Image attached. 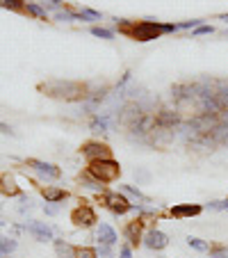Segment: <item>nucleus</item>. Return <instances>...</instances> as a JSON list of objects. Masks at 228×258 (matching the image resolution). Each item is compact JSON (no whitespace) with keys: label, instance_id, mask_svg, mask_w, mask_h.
I'll return each instance as SVG.
<instances>
[{"label":"nucleus","instance_id":"nucleus-3","mask_svg":"<svg viewBox=\"0 0 228 258\" xmlns=\"http://www.w3.org/2000/svg\"><path fill=\"white\" fill-rule=\"evenodd\" d=\"M87 174L94 176L98 183H112L121 174V165L112 158H103V160H92L87 167Z\"/></svg>","mask_w":228,"mask_h":258},{"label":"nucleus","instance_id":"nucleus-29","mask_svg":"<svg viewBox=\"0 0 228 258\" xmlns=\"http://www.w3.org/2000/svg\"><path fill=\"white\" fill-rule=\"evenodd\" d=\"M44 3H46V7H50V10H55V12L64 10V3H59V0H44Z\"/></svg>","mask_w":228,"mask_h":258},{"label":"nucleus","instance_id":"nucleus-25","mask_svg":"<svg viewBox=\"0 0 228 258\" xmlns=\"http://www.w3.org/2000/svg\"><path fill=\"white\" fill-rule=\"evenodd\" d=\"M187 244H189L192 249H196V251H208V249H210L208 244H205L201 238H192V235L187 238Z\"/></svg>","mask_w":228,"mask_h":258},{"label":"nucleus","instance_id":"nucleus-17","mask_svg":"<svg viewBox=\"0 0 228 258\" xmlns=\"http://www.w3.org/2000/svg\"><path fill=\"white\" fill-rule=\"evenodd\" d=\"M55 253H57V258H73L75 249L68 242H64V240H55Z\"/></svg>","mask_w":228,"mask_h":258},{"label":"nucleus","instance_id":"nucleus-28","mask_svg":"<svg viewBox=\"0 0 228 258\" xmlns=\"http://www.w3.org/2000/svg\"><path fill=\"white\" fill-rule=\"evenodd\" d=\"M210 258H228V247H221V244H217V247H210Z\"/></svg>","mask_w":228,"mask_h":258},{"label":"nucleus","instance_id":"nucleus-23","mask_svg":"<svg viewBox=\"0 0 228 258\" xmlns=\"http://www.w3.org/2000/svg\"><path fill=\"white\" fill-rule=\"evenodd\" d=\"M92 131L94 133H105L107 131V117H94L92 119Z\"/></svg>","mask_w":228,"mask_h":258},{"label":"nucleus","instance_id":"nucleus-32","mask_svg":"<svg viewBox=\"0 0 228 258\" xmlns=\"http://www.w3.org/2000/svg\"><path fill=\"white\" fill-rule=\"evenodd\" d=\"M0 133H3V135H14V131H12L7 123H3V121H0Z\"/></svg>","mask_w":228,"mask_h":258},{"label":"nucleus","instance_id":"nucleus-22","mask_svg":"<svg viewBox=\"0 0 228 258\" xmlns=\"http://www.w3.org/2000/svg\"><path fill=\"white\" fill-rule=\"evenodd\" d=\"M119 190L123 192V195H128V197H135V199H141V201H148V197L146 195H141L139 190H137V187H132V185H121L119 187Z\"/></svg>","mask_w":228,"mask_h":258},{"label":"nucleus","instance_id":"nucleus-7","mask_svg":"<svg viewBox=\"0 0 228 258\" xmlns=\"http://www.w3.org/2000/svg\"><path fill=\"white\" fill-rule=\"evenodd\" d=\"M144 219H132V222H128L126 229H123V235H126V240L130 242V247H137V244L144 240Z\"/></svg>","mask_w":228,"mask_h":258},{"label":"nucleus","instance_id":"nucleus-14","mask_svg":"<svg viewBox=\"0 0 228 258\" xmlns=\"http://www.w3.org/2000/svg\"><path fill=\"white\" fill-rule=\"evenodd\" d=\"M96 238H98V242L101 244H107V247H112V244H117V231L112 229L110 224H101L98 226V231H96Z\"/></svg>","mask_w":228,"mask_h":258},{"label":"nucleus","instance_id":"nucleus-5","mask_svg":"<svg viewBox=\"0 0 228 258\" xmlns=\"http://www.w3.org/2000/svg\"><path fill=\"white\" fill-rule=\"evenodd\" d=\"M83 156L89 158V162L92 160H103V158H112V149L107 144H103V142H87V144H83Z\"/></svg>","mask_w":228,"mask_h":258},{"label":"nucleus","instance_id":"nucleus-35","mask_svg":"<svg viewBox=\"0 0 228 258\" xmlns=\"http://www.w3.org/2000/svg\"><path fill=\"white\" fill-rule=\"evenodd\" d=\"M221 121H223V123H226V126H228V110H226V112L221 114Z\"/></svg>","mask_w":228,"mask_h":258},{"label":"nucleus","instance_id":"nucleus-16","mask_svg":"<svg viewBox=\"0 0 228 258\" xmlns=\"http://www.w3.org/2000/svg\"><path fill=\"white\" fill-rule=\"evenodd\" d=\"M178 121H180V117L176 112H169V110H162V112L156 117V123L162 128H174Z\"/></svg>","mask_w":228,"mask_h":258},{"label":"nucleus","instance_id":"nucleus-13","mask_svg":"<svg viewBox=\"0 0 228 258\" xmlns=\"http://www.w3.org/2000/svg\"><path fill=\"white\" fill-rule=\"evenodd\" d=\"M0 192L7 197H19L21 195V187L16 185V180L12 174H3L0 176Z\"/></svg>","mask_w":228,"mask_h":258},{"label":"nucleus","instance_id":"nucleus-11","mask_svg":"<svg viewBox=\"0 0 228 258\" xmlns=\"http://www.w3.org/2000/svg\"><path fill=\"white\" fill-rule=\"evenodd\" d=\"M28 233L32 235L34 240H39V242H48V240H53V229L46 226L44 222H30Z\"/></svg>","mask_w":228,"mask_h":258},{"label":"nucleus","instance_id":"nucleus-37","mask_svg":"<svg viewBox=\"0 0 228 258\" xmlns=\"http://www.w3.org/2000/svg\"><path fill=\"white\" fill-rule=\"evenodd\" d=\"M0 226H5V219H0Z\"/></svg>","mask_w":228,"mask_h":258},{"label":"nucleus","instance_id":"nucleus-6","mask_svg":"<svg viewBox=\"0 0 228 258\" xmlns=\"http://www.w3.org/2000/svg\"><path fill=\"white\" fill-rule=\"evenodd\" d=\"M103 204H105L112 213H117V215H123V213H128V210H132L130 201H128L126 197L117 195V192H105V195H103Z\"/></svg>","mask_w":228,"mask_h":258},{"label":"nucleus","instance_id":"nucleus-4","mask_svg":"<svg viewBox=\"0 0 228 258\" xmlns=\"http://www.w3.org/2000/svg\"><path fill=\"white\" fill-rule=\"evenodd\" d=\"M71 222L75 226L89 229V226H94L98 222V217H96L94 208L87 204V201H80V206H78V208H73V213H71Z\"/></svg>","mask_w":228,"mask_h":258},{"label":"nucleus","instance_id":"nucleus-18","mask_svg":"<svg viewBox=\"0 0 228 258\" xmlns=\"http://www.w3.org/2000/svg\"><path fill=\"white\" fill-rule=\"evenodd\" d=\"M0 7H3V10H10V12L21 14V12L28 10V3H23V0H0Z\"/></svg>","mask_w":228,"mask_h":258},{"label":"nucleus","instance_id":"nucleus-33","mask_svg":"<svg viewBox=\"0 0 228 258\" xmlns=\"http://www.w3.org/2000/svg\"><path fill=\"white\" fill-rule=\"evenodd\" d=\"M121 258H132V251H130V247H121V253H119Z\"/></svg>","mask_w":228,"mask_h":258},{"label":"nucleus","instance_id":"nucleus-2","mask_svg":"<svg viewBox=\"0 0 228 258\" xmlns=\"http://www.w3.org/2000/svg\"><path fill=\"white\" fill-rule=\"evenodd\" d=\"M41 92H46V96L59 98V101H80L87 98V87L80 83H71V80H50V83L41 85Z\"/></svg>","mask_w":228,"mask_h":258},{"label":"nucleus","instance_id":"nucleus-1","mask_svg":"<svg viewBox=\"0 0 228 258\" xmlns=\"http://www.w3.org/2000/svg\"><path fill=\"white\" fill-rule=\"evenodd\" d=\"M117 28H119V32L132 37L135 41H153V39H160L162 34H167V32L180 30L178 23H160V21H153V19L135 21V23H130L126 19H117Z\"/></svg>","mask_w":228,"mask_h":258},{"label":"nucleus","instance_id":"nucleus-8","mask_svg":"<svg viewBox=\"0 0 228 258\" xmlns=\"http://www.w3.org/2000/svg\"><path fill=\"white\" fill-rule=\"evenodd\" d=\"M28 167H30V169H34V171H37V174L46 176V178H53V180L62 176V171H59V167L50 165V162H44V160H34V158H30V160H28Z\"/></svg>","mask_w":228,"mask_h":258},{"label":"nucleus","instance_id":"nucleus-20","mask_svg":"<svg viewBox=\"0 0 228 258\" xmlns=\"http://www.w3.org/2000/svg\"><path fill=\"white\" fill-rule=\"evenodd\" d=\"M214 96H217L219 105H221V110H228V83H221L219 85V89L214 92Z\"/></svg>","mask_w":228,"mask_h":258},{"label":"nucleus","instance_id":"nucleus-34","mask_svg":"<svg viewBox=\"0 0 228 258\" xmlns=\"http://www.w3.org/2000/svg\"><path fill=\"white\" fill-rule=\"evenodd\" d=\"M46 213H48V215H55V213H57V208H55V206H46Z\"/></svg>","mask_w":228,"mask_h":258},{"label":"nucleus","instance_id":"nucleus-26","mask_svg":"<svg viewBox=\"0 0 228 258\" xmlns=\"http://www.w3.org/2000/svg\"><path fill=\"white\" fill-rule=\"evenodd\" d=\"M92 34L98 37V39H114V32L107 28H92Z\"/></svg>","mask_w":228,"mask_h":258},{"label":"nucleus","instance_id":"nucleus-19","mask_svg":"<svg viewBox=\"0 0 228 258\" xmlns=\"http://www.w3.org/2000/svg\"><path fill=\"white\" fill-rule=\"evenodd\" d=\"M16 251V240L14 238H0V256H10Z\"/></svg>","mask_w":228,"mask_h":258},{"label":"nucleus","instance_id":"nucleus-9","mask_svg":"<svg viewBox=\"0 0 228 258\" xmlns=\"http://www.w3.org/2000/svg\"><path fill=\"white\" fill-rule=\"evenodd\" d=\"M169 213H171V217H176V219L196 217V215L203 213V206H199V204H178V206H174Z\"/></svg>","mask_w":228,"mask_h":258},{"label":"nucleus","instance_id":"nucleus-12","mask_svg":"<svg viewBox=\"0 0 228 258\" xmlns=\"http://www.w3.org/2000/svg\"><path fill=\"white\" fill-rule=\"evenodd\" d=\"M199 101H201V107H203L205 114H217L221 112V105H219L217 96H214V92H201L199 94Z\"/></svg>","mask_w":228,"mask_h":258},{"label":"nucleus","instance_id":"nucleus-30","mask_svg":"<svg viewBox=\"0 0 228 258\" xmlns=\"http://www.w3.org/2000/svg\"><path fill=\"white\" fill-rule=\"evenodd\" d=\"M98 258H114V253H112V249L107 247V244H101V249H98Z\"/></svg>","mask_w":228,"mask_h":258},{"label":"nucleus","instance_id":"nucleus-31","mask_svg":"<svg viewBox=\"0 0 228 258\" xmlns=\"http://www.w3.org/2000/svg\"><path fill=\"white\" fill-rule=\"evenodd\" d=\"M212 25H199V28L194 30V34H212Z\"/></svg>","mask_w":228,"mask_h":258},{"label":"nucleus","instance_id":"nucleus-27","mask_svg":"<svg viewBox=\"0 0 228 258\" xmlns=\"http://www.w3.org/2000/svg\"><path fill=\"white\" fill-rule=\"evenodd\" d=\"M28 12L32 16H37V19H46V10L41 5H37V3H28Z\"/></svg>","mask_w":228,"mask_h":258},{"label":"nucleus","instance_id":"nucleus-36","mask_svg":"<svg viewBox=\"0 0 228 258\" xmlns=\"http://www.w3.org/2000/svg\"><path fill=\"white\" fill-rule=\"evenodd\" d=\"M219 19H221V21H226V23H228V14H221V16H219Z\"/></svg>","mask_w":228,"mask_h":258},{"label":"nucleus","instance_id":"nucleus-21","mask_svg":"<svg viewBox=\"0 0 228 258\" xmlns=\"http://www.w3.org/2000/svg\"><path fill=\"white\" fill-rule=\"evenodd\" d=\"M73 258H98V251L92 247H75Z\"/></svg>","mask_w":228,"mask_h":258},{"label":"nucleus","instance_id":"nucleus-15","mask_svg":"<svg viewBox=\"0 0 228 258\" xmlns=\"http://www.w3.org/2000/svg\"><path fill=\"white\" fill-rule=\"evenodd\" d=\"M44 199L48 204H59V201L68 199V192L62 187H44Z\"/></svg>","mask_w":228,"mask_h":258},{"label":"nucleus","instance_id":"nucleus-10","mask_svg":"<svg viewBox=\"0 0 228 258\" xmlns=\"http://www.w3.org/2000/svg\"><path fill=\"white\" fill-rule=\"evenodd\" d=\"M144 244L148 249H156V251H160V249H165L167 244H169V238H167V233H162V231L150 229L148 233L144 235Z\"/></svg>","mask_w":228,"mask_h":258},{"label":"nucleus","instance_id":"nucleus-24","mask_svg":"<svg viewBox=\"0 0 228 258\" xmlns=\"http://www.w3.org/2000/svg\"><path fill=\"white\" fill-rule=\"evenodd\" d=\"M55 19L57 21H66V23H71V21H78V12H66V10H62V12H57L55 14Z\"/></svg>","mask_w":228,"mask_h":258}]
</instances>
